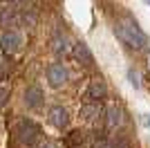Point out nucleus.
<instances>
[{
    "label": "nucleus",
    "instance_id": "1",
    "mask_svg": "<svg viewBox=\"0 0 150 148\" xmlns=\"http://www.w3.org/2000/svg\"><path fill=\"white\" fill-rule=\"evenodd\" d=\"M114 31H117V36L132 49H146V45H148L146 31L137 25V20H132V18L119 20V23L114 25Z\"/></svg>",
    "mask_w": 150,
    "mask_h": 148
},
{
    "label": "nucleus",
    "instance_id": "2",
    "mask_svg": "<svg viewBox=\"0 0 150 148\" xmlns=\"http://www.w3.org/2000/svg\"><path fill=\"white\" fill-rule=\"evenodd\" d=\"M38 137H40V126L36 121H31V119H20L16 123V139L20 144H25V146H31V144L38 142Z\"/></svg>",
    "mask_w": 150,
    "mask_h": 148
},
{
    "label": "nucleus",
    "instance_id": "3",
    "mask_svg": "<svg viewBox=\"0 0 150 148\" xmlns=\"http://www.w3.org/2000/svg\"><path fill=\"white\" fill-rule=\"evenodd\" d=\"M67 79H69V72L63 63H52V65H47V83H50L52 88H63L67 83Z\"/></svg>",
    "mask_w": 150,
    "mask_h": 148
},
{
    "label": "nucleus",
    "instance_id": "4",
    "mask_svg": "<svg viewBox=\"0 0 150 148\" xmlns=\"http://www.w3.org/2000/svg\"><path fill=\"white\" fill-rule=\"evenodd\" d=\"M0 47L7 54H13V52H18L23 47V36H20L18 31H5L0 36Z\"/></svg>",
    "mask_w": 150,
    "mask_h": 148
},
{
    "label": "nucleus",
    "instance_id": "5",
    "mask_svg": "<svg viewBox=\"0 0 150 148\" xmlns=\"http://www.w3.org/2000/svg\"><path fill=\"white\" fill-rule=\"evenodd\" d=\"M85 97H88L90 101H94V103H99L101 99L108 97V85L101 79H94L92 83L88 85V90H85Z\"/></svg>",
    "mask_w": 150,
    "mask_h": 148
},
{
    "label": "nucleus",
    "instance_id": "6",
    "mask_svg": "<svg viewBox=\"0 0 150 148\" xmlns=\"http://www.w3.org/2000/svg\"><path fill=\"white\" fill-rule=\"evenodd\" d=\"M50 123L54 126V128L63 130V128H67V123H69V112L63 108V105H54L50 110Z\"/></svg>",
    "mask_w": 150,
    "mask_h": 148
},
{
    "label": "nucleus",
    "instance_id": "7",
    "mask_svg": "<svg viewBox=\"0 0 150 148\" xmlns=\"http://www.w3.org/2000/svg\"><path fill=\"white\" fill-rule=\"evenodd\" d=\"M43 90L40 85H29L25 90V105L27 108H40L43 105Z\"/></svg>",
    "mask_w": 150,
    "mask_h": 148
},
{
    "label": "nucleus",
    "instance_id": "8",
    "mask_svg": "<svg viewBox=\"0 0 150 148\" xmlns=\"http://www.w3.org/2000/svg\"><path fill=\"white\" fill-rule=\"evenodd\" d=\"M72 54H74V58H76L79 63H83V65H92V61H94V56H92V52H90L88 43H83V41L74 43Z\"/></svg>",
    "mask_w": 150,
    "mask_h": 148
},
{
    "label": "nucleus",
    "instance_id": "9",
    "mask_svg": "<svg viewBox=\"0 0 150 148\" xmlns=\"http://www.w3.org/2000/svg\"><path fill=\"white\" fill-rule=\"evenodd\" d=\"M121 121H123V112H121V108L112 105V108L108 110V115H105V126H108V130H114L117 126H121Z\"/></svg>",
    "mask_w": 150,
    "mask_h": 148
},
{
    "label": "nucleus",
    "instance_id": "10",
    "mask_svg": "<svg viewBox=\"0 0 150 148\" xmlns=\"http://www.w3.org/2000/svg\"><path fill=\"white\" fill-rule=\"evenodd\" d=\"M52 52L56 56H65L72 52V47H69V41L65 36H54V41H52Z\"/></svg>",
    "mask_w": 150,
    "mask_h": 148
},
{
    "label": "nucleus",
    "instance_id": "11",
    "mask_svg": "<svg viewBox=\"0 0 150 148\" xmlns=\"http://www.w3.org/2000/svg\"><path fill=\"white\" fill-rule=\"evenodd\" d=\"M81 115H83V119L92 121V119H96L101 115V105L99 103H85V105H81Z\"/></svg>",
    "mask_w": 150,
    "mask_h": 148
},
{
    "label": "nucleus",
    "instance_id": "12",
    "mask_svg": "<svg viewBox=\"0 0 150 148\" xmlns=\"http://www.w3.org/2000/svg\"><path fill=\"white\" fill-rule=\"evenodd\" d=\"M7 97H9V88H7V85H0V105H5Z\"/></svg>",
    "mask_w": 150,
    "mask_h": 148
},
{
    "label": "nucleus",
    "instance_id": "13",
    "mask_svg": "<svg viewBox=\"0 0 150 148\" xmlns=\"http://www.w3.org/2000/svg\"><path fill=\"white\" fill-rule=\"evenodd\" d=\"M128 79H130V83L134 88H139V76H137V72L134 70H128Z\"/></svg>",
    "mask_w": 150,
    "mask_h": 148
},
{
    "label": "nucleus",
    "instance_id": "14",
    "mask_svg": "<svg viewBox=\"0 0 150 148\" xmlns=\"http://www.w3.org/2000/svg\"><path fill=\"white\" fill-rule=\"evenodd\" d=\"M40 148H58V146H56V144H54V142H47V144H43V146H40Z\"/></svg>",
    "mask_w": 150,
    "mask_h": 148
},
{
    "label": "nucleus",
    "instance_id": "15",
    "mask_svg": "<svg viewBox=\"0 0 150 148\" xmlns=\"http://www.w3.org/2000/svg\"><path fill=\"white\" fill-rule=\"evenodd\" d=\"M148 5H150V0H148Z\"/></svg>",
    "mask_w": 150,
    "mask_h": 148
}]
</instances>
